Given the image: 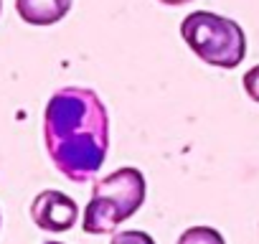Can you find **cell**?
<instances>
[{
    "label": "cell",
    "instance_id": "obj_9",
    "mask_svg": "<svg viewBox=\"0 0 259 244\" xmlns=\"http://www.w3.org/2000/svg\"><path fill=\"white\" fill-rule=\"evenodd\" d=\"M163 6H186V3H191V0H160Z\"/></svg>",
    "mask_w": 259,
    "mask_h": 244
},
{
    "label": "cell",
    "instance_id": "obj_4",
    "mask_svg": "<svg viewBox=\"0 0 259 244\" xmlns=\"http://www.w3.org/2000/svg\"><path fill=\"white\" fill-rule=\"evenodd\" d=\"M31 219L38 229L51 231V234H61L69 231L76 219H79V206L71 196L61 193V191H41L33 204H31Z\"/></svg>",
    "mask_w": 259,
    "mask_h": 244
},
{
    "label": "cell",
    "instance_id": "obj_5",
    "mask_svg": "<svg viewBox=\"0 0 259 244\" xmlns=\"http://www.w3.org/2000/svg\"><path fill=\"white\" fill-rule=\"evenodd\" d=\"M74 0H16L18 16L31 26H54L69 11Z\"/></svg>",
    "mask_w": 259,
    "mask_h": 244
},
{
    "label": "cell",
    "instance_id": "obj_2",
    "mask_svg": "<svg viewBox=\"0 0 259 244\" xmlns=\"http://www.w3.org/2000/svg\"><path fill=\"white\" fill-rule=\"evenodd\" d=\"M148 183L138 168H119L97 181L84 209L81 229L87 234H112L119 224L133 219L145 204Z\"/></svg>",
    "mask_w": 259,
    "mask_h": 244
},
{
    "label": "cell",
    "instance_id": "obj_7",
    "mask_svg": "<svg viewBox=\"0 0 259 244\" xmlns=\"http://www.w3.org/2000/svg\"><path fill=\"white\" fill-rule=\"evenodd\" d=\"M241 84H244V92L249 94V99L259 104V66H251V69L244 74Z\"/></svg>",
    "mask_w": 259,
    "mask_h": 244
},
{
    "label": "cell",
    "instance_id": "obj_3",
    "mask_svg": "<svg viewBox=\"0 0 259 244\" xmlns=\"http://www.w3.org/2000/svg\"><path fill=\"white\" fill-rule=\"evenodd\" d=\"M181 36L188 49L208 66L236 69L246 56V36L241 26L211 11L188 13L181 23Z\"/></svg>",
    "mask_w": 259,
    "mask_h": 244
},
{
    "label": "cell",
    "instance_id": "obj_8",
    "mask_svg": "<svg viewBox=\"0 0 259 244\" xmlns=\"http://www.w3.org/2000/svg\"><path fill=\"white\" fill-rule=\"evenodd\" d=\"M114 244H119V241H153V236H148V234H143V231H124V234H114V239H112Z\"/></svg>",
    "mask_w": 259,
    "mask_h": 244
},
{
    "label": "cell",
    "instance_id": "obj_6",
    "mask_svg": "<svg viewBox=\"0 0 259 244\" xmlns=\"http://www.w3.org/2000/svg\"><path fill=\"white\" fill-rule=\"evenodd\" d=\"M178 241H183V244H191V241H208V244H224V236H221V234H219L216 229H208V226H193V229L183 231Z\"/></svg>",
    "mask_w": 259,
    "mask_h": 244
},
{
    "label": "cell",
    "instance_id": "obj_1",
    "mask_svg": "<svg viewBox=\"0 0 259 244\" xmlns=\"http://www.w3.org/2000/svg\"><path fill=\"white\" fill-rule=\"evenodd\" d=\"M44 143L51 163L74 183L92 181L109 150V114L102 97L87 87H64L44 112Z\"/></svg>",
    "mask_w": 259,
    "mask_h": 244
}]
</instances>
